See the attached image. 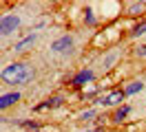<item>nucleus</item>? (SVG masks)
Here are the masks:
<instances>
[{"mask_svg": "<svg viewBox=\"0 0 146 132\" xmlns=\"http://www.w3.org/2000/svg\"><path fill=\"white\" fill-rule=\"evenodd\" d=\"M2 79L7 84H13V86L27 84V81L33 79V70L29 68L27 64H22V62H13V64H9L7 68L2 70Z\"/></svg>", "mask_w": 146, "mask_h": 132, "instance_id": "nucleus-1", "label": "nucleus"}, {"mask_svg": "<svg viewBox=\"0 0 146 132\" xmlns=\"http://www.w3.org/2000/svg\"><path fill=\"white\" fill-rule=\"evenodd\" d=\"M18 26H20V18L16 16V13H7V16H2V20H0V33H2V37L16 33Z\"/></svg>", "mask_w": 146, "mask_h": 132, "instance_id": "nucleus-2", "label": "nucleus"}, {"mask_svg": "<svg viewBox=\"0 0 146 132\" xmlns=\"http://www.w3.org/2000/svg\"><path fill=\"white\" fill-rule=\"evenodd\" d=\"M126 99V93L124 90H111L109 95H104L98 99L100 106H122V101Z\"/></svg>", "mask_w": 146, "mask_h": 132, "instance_id": "nucleus-3", "label": "nucleus"}, {"mask_svg": "<svg viewBox=\"0 0 146 132\" xmlns=\"http://www.w3.org/2000/svg\"><path fill=\"white\" fill-rule=\"evenodd\" d=\"M73 49V37L71 35H62L55 42H51V51L53 53H69Z\"/></svg>", "mask_w": 146, "mask_h": 132, "instance_id": "nucleus-4", "label": "nucleus"}, {"mask_svg": "<svg viewBox=\"0 0 146 132\" xmlns=\"http://www.w3.org/2000/svg\"><path fill=\"white\" fill-rule=\"evenodd\" d=\"M93 77H95V73H93V70H80V73L71 79V84L75 88H82V86H86L89 81H93Z\"/></svg>", "mask_w": 146, "mask_h": 132, "instance_id": "nucleus-5", "label": "nucleus"}, {"mask_svg": "<svg viewBox=\"0 0 146 132\" xmlns=\"http://www.w3.org/2000/svg\"><path fill=\"white\" fill-rule=\"evenodd\" d=\"M16 101H20V93H18V90H13V93H5L2 99H0V108H2V110H7V108L13 106Z\"/></svg>", "mask_w": 146, "mask_h": 132, "instance_id": "nucleus-6", "label": "nucleus"}, {"mask_svg": "<svg viewBox=\"0 0 146 132\" xmlns=\"http://www.w3.org/2000/svg\"><path fill=\"white\" fill-rule=\"evenodd\" d=\"M36 44V33H31V35H27V37H22L20 42H16V51H27V46H33Z\"/></svg>", "mask_w": 146, "mask_h": 132, "instance_id": "nucleus-7", "label": "nucleus"}, {"mask_svg": "<svg viewBox=\"0 0 146 132\" xmlns=\"http://www.w3.org/2000/svg\"><path fill=\"white\" fill-rule=\"evenodd\" d=\"M128 114H131V106H119L117 110H115V114H113V121H115V123H122Z\"/></svg>", "mask_w": 146, "mask_h": 132, "instance_id": "nucleus-8", "label": "nucleus"}, {"mask_svg": "<svg viewBox=\"0 0 146 132\" xmlns=\"http://www.w3.org/2000/svg\"><path fill=\"white\" fill-rule=\"evenodd\" d=\"M62 101H64L62 97H51V99H46L44 104H40V106L36 108V110H46V108H58V106H62Z\"/></svg>", "mask_w": 146, "mask_h": 132, "instance_id": "nucleus-9", "label": "nucleus"}, {"mask_svg": "<svg viewBox=\"0 0 146 132\" xmlns=\"http://www.w3.org/2000/svg\"><path fill=\"white\" fill-rule=\"evenodd\" d=\"M142 90H144V84H142V81H131V84L124 88L126 95H135V93H142Z\"/></svg>", "mask_w": 146, "mask_h": 132, "instance_id": "nucleus-10", "label": "nucleus"}, {"mask_svg": "<svg viewBox=\"0 0 146 132\" xmlns=\"http://www.w3.org/2000/svg\"><path fill=\"white\" fill-rule=\"evenodd\" d=\"M131 35L133 37H139V35H146V22H142V24H137L133 31H131Z\"/></svg>", "mask_w": 146, "mask_h": 132, "instance_id": "nucleus-11", "label": "nucleus"}, {"mask_svg": "<svg viewBox=\"0 0 146 132\" xmlns=\"http://www.w3.org/2000/svg\"><path fill=\"white\" fill-rule=\"evenodd\" d=\"M115 60H117V53H115V51H113V53H109V55L104 57V62H102V64H104V68H111V64H113Z\"/></svg>", "mask_w": 146, "mask_h": 132, "instance_id": "nucleus-12", "label": "nucleus"}, {"mask_svg": "<svg viewBox=\"0 0 146 132\" xmlns=\"http://www.w3.org/2000/svg\"><path fill=\"white\" fill-rule=\"evenodd\" d=\"M93 117H95V110H93V108H89V110H84V112L80 114V119H84V121H91Z\"/></svg>", "mask_w": 146, "mask_h": 132, "instance_id": "nucleus-13", "label": "nucleus"}, {"mask_svg": "<svg viewBox=\"0 0 146 132\" xmlns=\"http://www.w3.org/2000/svg\"><path fill=\"white\" fill-rule=\"evenodd\" d=\"M20 125H22V128H27V130L38 132V123L36 121H20Z\"/></svg>", "mask_w": 146, "mask_h": 132, "instance_id": "nucleus-14", "label": "nucleus"}, {"mask_svg": "<svg viewBox=\"0 0 146 132\" xmlns=\"http://www.w3.org/2000/svg\"><path fill=\"white\" fill-rule=\"evenodd\" d=\"M137 11H142V2H133V5H128V13H137Z\"/></svg>", "mask_w": 146, "mask_h": 132, "instance_id": "nucleus-15", "label": "nucleus"}, {"mask_svg": "<svg viewBox=\"0 0 146 132\" xmlns=\"http://www.w3.org/2000/svg\"><path fill=\"white\" fill-rule=\"evenodd\" d=\"M135 53L139 55V57H146V44H139V46L135 49Z\"/></svg>", "mask_w": 146, "mask_h": 132, "instance_id": "nucleus-16", "label": "nucleus"}, {"mask_svg": "<svg viewBox=\"0 0 146 132\" xmlns=\"http://www.w3.org/2000/svg\"><path fill=\"white\" fill-rule=\"evenodd\" d=\"M84 20H86L89 24H93V22H95V18H93V11H91V9H86V16H84Z\"/></svg>", "mask_w": 146, "mask_h": 132, "instance_id": "nucleus-17", "label": "nucleus"}, {"mask_svg": "<svg viewBox=\"0 0 146 132\" xmlns=\"http://www.w3.org/2000/svg\"><path fill=\"white\" fill-rule=\"evenodd\" d=\"M84 132H102V130H100V128H98V130H84Z\"/></svg>", "mask_w": 146, "mask_h": 132, "instance_id": "nucleus-18", "label": "nucleus"}, {"mask_svg": "<svg viewBox=\"0 0 146 132\" xmlns=\"http://www.w3.org/2000/svg\"><path fill=\"white\" fill-rule=\"evenodd\" d=\"M38 132H40V130H38Z\"/></svg>", "mask_w": 146, "mask_h": 132, "instance_id": "nucleus-19", "label": "nucleus"}]
</instances>
